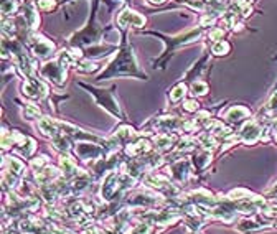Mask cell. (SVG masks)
Segmentation results:
<instances>
[{"instance_id": "cell-1", "label": "cell", "mask_w": 277, "mask_h": 234, "mask_svg": "<svg viewBox=\"0 0 277 234\" xmlns=\"http://www.w3.org/2000/svg\"><path fill=\"white\" fill-rule=\"evenodd\" d=\"M124 76H132V78H138V79H147V75L142 71L140 66H138L132 46L129 45L127 40H125V35L122 38L120 46H118V53H116L114 58L109 61V64L102 69L101 75H98L96 81L98 83H101V81L112 79V78H124Z\"/></svg>"}, {"instance_id": "cell-2", "label": "cell", "mask_w": 277, "mask_h": 234, "mask_svg": "<svg viewBox=\"0 0 277 234\" xmlns=\"http://www.w3.org/2000/svg\"><path fill=\"white\" fill-rule=\"evenodd\" d=\"M98 3L99 0H93V8H91V15L89 20L86 23V27L73 35L69 38V45L73 48H83V46H91V45H98L101 41V35H102V28L99 27L96 15H98Z\"/></svg>"}, {"instance_id": "cell-3", "label": "cell", "mask_w": 277, "mask_h": 234, "mask_svg": "<svg viewBox=\"0 0 277 234\" xmlns=\"http://www.w3.org/2000/svg\"><path fill=\"white\" fill-rule=\"evenodd\" d=\"M203 30H205V27L193 28V30H188V32H183V33L175 35V37H167V35L157 33V32H147V33H150V35H157V37H162V40L167 43L165 55L155 59V63H160V68H163L173 51H175V50L178 48V46H181V45H187V43H192V41H195V40H198V38L201 37Z\"/></svg>"}, {"instance_id": "cell-4", "label": "cell", "mask_w": 277, "mask_h": 234, "mask_svg": "<svg viewBox=\"0 0 277 234\" xmlns=\"http://www.w3.org/2000/svg\"><path fill=\"white\" fill-rule=\"evenodd\" d=\"M79 86H83L84 89H88L89 93L93 94L94 99H96V102L102 107V109H106L111 116H114L116 119H122V112H120L119 102L114 96L112 88L111 89H99V88H94V86H89L86 83H79Z\"/></svg>"}, {"instance_id": "cell-5", "label": "cell", "mask_w": 277, "mask_h": 234, "mask_svg": "<svg viewBox=\"0 0 277 234\" xmlns=\"http://www.w3.org/2000/svg\"><path fill=\"white\" fill-rule=\"evenodd\" d=\"M40 75L45 79H48L50 83H53L55 86H63L64 81H66V68L58 59H55V61H48L43 64L40 69Z\"/></svg>"}, {"instance_id": "cell-6", "label": "cell", "mask_w": 277, "mask_h": 234, "mask_svg": "<svg viewBox=\"0 0 277 234\" xmlns=\"http://www.w3.org/2000/svg\"><path fill=\"white\" fill-rule=\"evenodd\" d=\"M28 45H30V48H32L33 53L41 59L50 58V56L55 53V45L50 40H46L45 37H41V35L30 33L28 35Z\"/></svg>"}, {"instance_id": "cell-7", "label": "cell", "mask_w": 277, "mask_h": 234, "mask_svg": "<svg viewBox=\"0 0 277 234\" xmlns=\"http://www.w3.org/2000/svg\"><path fill=\"white\" fill-rule=\"evenodd\" d=\"M21 93L30 99H45L48 96V86L38 78H28L21 86Z\"/></svg>"}, {"instance_id": "cell-8", "label": "cell", "mask_w": 277, "mask_h": 234, "mask_svg": "<svg viewBox=\"0 0 277 234\" xmlns=\"http://www.w3.org/2000/svg\"><path fill=\"white\" fill-rule=\"evenodd\" d=\"M120 192V173L116 170H111L104 178L101 185V196L102 200L112 201V198L116 196V193Z\"/></svg>"}, {"instance_id": "cell-9", "label": "cell", "mask_w": 277, "mask_h": 234, "mask_svg": "<svg viewBox=\"0 0 277 234\" xmlns=\"http://www.w3.org/2000/svg\"><path fill=\"white\" fill-rule=\"evenodd\" d=\"M75 150H76V155L79 158H83V160H89V158H102L104 155L107 154V150L104 149V145L102 144H89V142H79L76 147H75Z\"/></svg>"}, {"instance_id": "cell-10", "label": "cell", "mask_w": 277, "mask_h": 234, "mask_svg": "<svg viewBox=\"0 0 277 234\" xmlns=\"http://www.w3.org/2000/svg\"><path fill=\"white\" fill-rule=\"evenodd\" d=\"M154 125L160 134H170L172 131H183L185 120L177 116H162L154 120Z\"/></svg>"}, {"instance_id": "cell-11", "label": "cell", "mask_w": 277, "mask_h": 234, "mask_svg": "<svg viewBox=\"0 0 277 234\" xmlns=\"http://www.w3.org/2000/svg\"><path fill=\"white\" fill-rule=\"evenodd\" d=\"M145 25V17H142L137 12L131 10V8H124L118 15V27L120 30H125L127 27H136L142 28Z\"/></svg>"}, {"instance_id": "cell-12", "label": "cell", "mask_w": 277, "mask_h": 234, "mask_svg": "<svg viewBox=\"0 0 277 234\" xmlns=\"http://www.w3.org/2000/svg\"><path fill=\"white\" fill-rule=\"evenodd\" d=\"M262 137V127L256 120H248L239 131V140L244 144H256Z\"/></svg>"}, {"instance_id": "cell-13", "label": "cell", "mask_w": 277, "mask_h": 234, "mask_svg": "<svg viewBox=\"0 0 277 234\" xmlns=\"http://www.w3.org/2000/svg\"><path fill=\"white\" fill-rule=\"evenodd\" d=\"M190 160H177V162H173L170 165V175L175 183H185V181L188 180V175H190Z\"/></svg>"}, {"instance_id": "cell-14", "label": "cell", "mask_w": 277, "mask_h": 234, "mask_svg": "<svg viewBox=\"0 0 277 234\" xmlns=\"http://www.w3.org/2000/svg\"><path fill=\"white\" fill-rule=\"evenodd\" d=\"M59 167H61L63 175H64V178H66V180H75V178H78V176L84 173V172H81L79 167H78L76 160L73 157H69L68 154H63L61 157H59Z\"/></svg>"}, {"instance_id": "cell-15", "label": "cell", "mask_w": 277, "mask_h": 234, "mask_svg": "<svg viewBox=\"0 0 277 234\" xmlns=\"http://www.w3.org/2000/svg\"><path fill=\"white\" fill-rule=\"evenodd\" d=\"M129 203L134 206H147V208H154V206H158L163 203V198L158 196L157 193H136L129 198Z\"/></svg>"}, {"instance_id": "cell-16", "label": "cell", "mask_w": 277, "mask_h": 234, "mask_svg": "<svg viewBox=\"0 0 277 234\" xmlns=\"http://www.w3.org/2000/svg\"><path fill=\"white\" fill-rule=\"evenodd\" d=\"M15 137V152L21 157H32L35 149H37V144H35L33 138L20 136L19 132H12Z\"/></svg>"}, {"instance_id": "cell-17", "label": "cell", "mask_w": 277, "mask_h": 234, "mask_svg": "<svg viewBox=\"0 0 277 234\" xmlns=\"http://www.w3.org/2000/svg\"><path fill=\"white\" fill-rule=\"evenodd\" d=\"M150 142L147 140L144 137H137L136 140L129 142L127 145H125V155L127 157H142V155H145L147 152L150 150Z\"/></svg>"}, {"instance_id": "cell-18", "label": "cell", "mask_w": 277, "mask_h": 234, "mask_svg": "<svg viewBox=\"0 0 277 234\" xmlns=\"http://www.w3.org/2000/svg\"><path fill=\"white\" fill-rule=\"evenodd\" d=\"M37 127H38V131L41 132V136H45L48 138H53L58 136V134H61L59 132V127H58V120L51 119V117H41V119H38Z\"/></svg>"}, {"instance_id": "cell-19", "label": "cell", "mask_w": 277, "mask_h": 234, "mask_svg": "<svg viewBox=\"0 0 277 234\" xmlns=\"http://www.w3.org/2000/svg\"><path fill=\"white\" fill-rule=\"evenodd\" d=\"M221 116L226 120H229V122L237 124V122H242L244 119H248L251 116V112H249V109H246L244 106H233V107H229L228 111H224Z\"/></svg>"}, {"instance_id": "cell-20", "label": "cell", "mask_w": 277, "mask_h": 234, "mask_svg": "<svg viewBox=\"0 0 277 234\" xmlns=\"http://www.w3.org/2000/svg\"><path fill=\"white\" fill-rule=\"evenodd\" d=\"M59 176V170L56 167H51V165H46L43 167L40 172H37V183L38 185H48V183H53V181Z\"/></svg>"}, {"instance_id": "cell-21", "label": "cell", "mask_w": 277, "mask_h": 234, "mask_svg": "<svg viewBox=\"0 0 277 234\" xmlns=\"http://www.w3.org/2000/svg\"><path fill=\"white\" fill-rule=\"evenodd\" d=\"M35 7L37 5H33V3H25L23 5V20L32 32L38 27V23H40V17H38V12Z\"/></svg>"}, {"instance_id": "cell-22", "label": "cell", "mask_w": 277, "mask_h": 234, "mask_svg": "<svg viewBox=\"0 0 277 234\" xmlns=\"http://www.w3.org/2000/svg\"><path fill=\"white\" fill-rule=\"evenodd\" d=\"M192 163L195 165V170L201 172L208 167V163H211V150H205L203 149L201 152L195 154V157L192 158Z\"/></svg>"}, {"instance_id": "cell-23", "label": "cell", "mask_w": 277, "mask_h": 234, "mask_svg": "<svg viewBox=\"0 0 277 234\" xmlns=\"http://www.w3.org/2000/svg\"><path fill=\"white\" fill-rule=\"evenodd\" d=\"M5 172H8L10 175H14V176H21L23 175V172H25V163L21 162L20 158H17V157H8L5 160Z\"/></svg>"}, {"instance_id": "cell-24", "label": "cell", "mask_w": 277, "mask_h": 234, "mask_svg": "<svg viewBox=\"0 0 277 234\" xmlns=\"http://www.w3.org/2000/svg\"><path fill=\"white\" fill-rule=\"evenodd\" d=\"M177 142V137L172 136V134H158L154 140V145L157 150H168L172 149V145Z\"/></svg>"}, {"instance_id": "cell-25", "label": "cell", "mask_w": 277, "mask_h": 234, "mask_svg": "<svg viewBox=\"0 0 277 234\" xmlns=\"http://www.w3.org/2000/svg\"><path fill=\"white\" fill-rule=\"evenodd\" d=\"M51 144H53V149L61 152V154H68V150L71 149V138L64 134H58L56 137L51 138Z\"/></svg>"}, {"instance_id": "cell-26", "label": "cell", "mask_w": 277, "mask_h": 234, "mask_svg": "<svg viewBox=\"0 0 277 234\" xmlns=\"http://www.w3.org/2000/svg\"><path fill=\"white\" fill-rule=\"evenodd\" d=\"M21 114H23L25 119H28V120H33V119H41V112L40 109H38L35 104H27V106H23L21 107Z\"/></svg>"}, {"instance_id": "cell-27", "label": "cell", "mask_w": 277, "mask_h": 234, "mask_svg": "<svg viewBox=\"0 0 277 234\" xmlns=\"http://www.w3.org/2000/svg\"><path fill=\"white\" fill-rule=\"evenodd\" d=\"M99 68L98 63H94L93 59H83V61L76 63V71L78 73H93Z\"/></svg>"}, {"instance_id": "cell-28", "label": "cell", "mask_w": 277, "mask_h": 234, "mask_svg": "<svg viewBox=\"0 0 277 234\" xmlns=\"http://www.w3.org/2000/svg\"><path fill=\"white\" fill-rule=\"evenodd\" d=\"M185 94H187V84L185 83H178L170 91V101L172 102H177L180 101V99L185 98Z\"/></svg>"}, {"instance_id": "cell-29", "label": "cell", "mask_w": 277, "mask_h": 234, "mask_svg": "<svg viewBox=\"0 0 277 234\" xmlns=\"http://www.w3.org/2000/svg\"><path fill=\"white\" fill-rule=\"evenodd\" d=\"M228 51H229V43L224 40L216 41L215 45L211 46V55H215V56H224V55H228Z\"/></svg>"}, {"instance_id": "cell-30", "label": "cell", "mask_w": 277, "mask_h": 234, "mask_svg": "<svg viewBox=\"0 0 277 234\" xmlns=\"http://www.w3.org/2000/svg\"><path fill=\"white\" fill-rule=\"evenodd\" d=\"M150 233H152V224L147 223V221H140V223H137L129 231V234H150Z\"/></svg>"}, {"instance_id": "cell-31", "label": "cell", "mask_w": 277, "mask_h": 234, "mask_svg": "<svg viewBox=\"0 0 277 234\" xmlns=\"http://www.w3.org/2000/svg\"><path fill=\"white\" fill-rule=\"evenodd\" d=\"M262 112H264V114H266L267 117H271V119L277 117V93L271 98V101L267 102V106L264 107Z\"/></svg>"}, {"instance_id": "cell-32", "label": "cell", "mask_w": 277, "mask_h": 234, "mask_svg": "<svg viewBox=\"0 0 277 234\" xmlns=\"http://www.w3.org/2000/svg\"><path fill=\"white\" fill-rule=\"evenodd\" d=\"M0 10H2L3 19H7L8 15H12V14H15V12H17V2H15V0H3Z\"/></svg>"}, {"instance_id": "cell-33", "label": "cell", "mask_w": 277, "mask_h": 234, "mask_svg": "<svg viewBox=\"0 0 277 234\" xmlns=\"http://www.w3.org/2000/svg\"><path fill=\"white\" fill-rule=\"evenodd\" d=\"M192 91H193L195 96H205L208 91H210V88H208V84L203 83V81H193Z\"/></svg>"}, {"instance_id": "cell-34", "label": "cell", "mask_w": 277, "mask_h": 234, "mask_svg": "<svg viewBox=\"0 0 277 234\" xmlns=\"http://www.w3.org/2000/svg\"><path fill=\"white\" fill-rule=\"evenodd\" d=\"M35 5H37L38 10H41V12H53L56 7V2L55 0H37Z\"/></svg>"}, {"instance_id": "cell-35", "label": "cell", "mask_w": 277, "mask_h": 234, "mask_svg": "<svg viewBox=\"0 0 277 234\" xmlns=\"http://www.w3.org/2000/svg\"><path fill=\"white\" fill-rule=\"evenodd\" d=\"M208 37H210V40L211 41H219L221 40V38L224 37V30L223 28H211L210 30V35H208Z\"/></svg>"}, {"instance_id": "cell-36", "label": "cell", "mask_w": 277, "mask_h": 234, "mask_svg": "<svg viewBox=\"0 0 277 234\" xmlns=\"http://www.w3.org/2000/svg\"><path fill=\"white\" fill-rule=\"evenodd\" d=\"M198 107H200V104L195 101V99L185 101V104H183V111H187V112H198Z\"/></svg>"}, {"instance_id": "cell-37", "label": "cell", "mask_w": 277, "mask_h": 234, "mask_svg": "<svg viewBox=\"0 0 277 234\" xmlns=\"http://www.w3.org/2000/svg\"><path fill=\"white\" fill-rule=\"evenodd\" d=\"M83 234H101V233H99L96 228H88V229H84Z\"/></svg>"}, {"instance_id": "cell-38", "label": "cell", "mask_w": 277, "mask_h": 234, "mask_svg": "<svg viewBox=\"0 0 277 234\" xmlns=\"http://www.w3.org/2000/svg\"><path fill=\"white\" fill-rule=\"evenodd\" d=\"M150 3H154V5H160V3H163L165 0H149Z\"/></svg>"}, {"instance_id": "cell-39", "label": "cell", "mask_w": 277, "mask_h": 234, "mask_svg": "<svg viewBox=\"0 0 277 234\" xmlns=\"http://www.w3.org/2000/svg\"><path fill=\"white\" fill-rule=\"evenodd\" d=\"M188 234H197V233H193V231H188Z\"/></svg>"}]
</instances>
